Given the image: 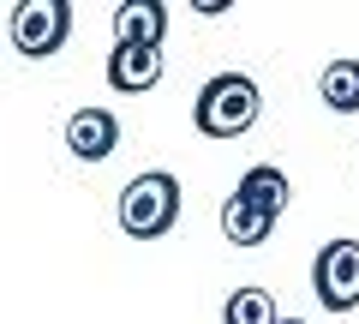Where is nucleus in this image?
Here are the masks:
<instances>
[{
	"label": "nucleus",
	"instance_id": "0eeeda50",
	"mask_svg": "<svg viewBox=\"0 0 359 324\" xmlns=\"http://www.w3.org/2000/svg\"><path fill=\"white\" fill-rule=\"evenodd\" d=\"M233 193L245 198V205H257L264 216H282L287 205H294V186H287V174L276 169V162H252V169L240 174V186Z\"/></svg>",
	"mask_w": 359,
	"mask_h": 324
},
{
	"label": "nucleus",
	"instance_id": "6e6552de",
	"mask_svg": "<svg viewBox=\"0 0 359 324\" xmlns=\"http://www.w3.org/2000/svg\"><path fill=\"white\" fill-rule=\"evenodd\" d=\"M114 30H120V42H132V48H162L168 6H156V0H126V6L114 13Z\"/></svg>",
	"mask_w": 359,
	"mask_h": 324
},
{
	"label": "nucleus",
	"instance_id": "39448f33",
	"mask_svg": "<svg viewBox=\"0 0 359 324\" xmlns=\"http://www.w3.org/2000/svg\"><path fill=\"white\" fill-rule=\"evenodd\" d=\"M66 150L78 162H108L120 150V115H108V108H78V115H66Z\"/></svg>",
	"mask_w": 359,
	"mask_h": 324
},
{
	"label": "nucleus",
	"instance_id": "f8f14e48",
	"mask_svg": "<svg viewBox=\"0 0 359 324\" xmlns=\"http://www.w3.org/2000/svg\"><path fill=\"white\" fill-rule=\"evenodd\" d=\"M282 324H306V318H282Z\"/></svg>",
	"mask_w": 359,
	"mask_h": 324
},
{
	"label": "nucleus",
	"instance_id": "f257e3e1",
	"mask_svg": "<svg viewBox=\"0 0 359 324\" xmlns=\"http://www.w3.org/2000/svg\"><path fill=\"white\" fill-rule=\"evenodd\" d=\"M257 115H264V91L245 72H216L192 96V127L204 138H240V132L257 127Z\"/></svg>",
	"mask_w": 359,
	"mask_h": 324
},
{
	"label": "nucleus",
	"instance_id": "9d476101",
	"mask_svg": "<svg viewBox=\"0 0 359 324\" xmlns=\"http://www.w3.org/2000/svg\"><path fill=\"white\" fill-rule=\"evenodd\" d=\"M318 96L335 115H359V60H330L318 78Z\"/></svg>",
	"mask_w": 359,
	"mask_h": 324
},
{
	"label": "nucleus",
	"instance_id": "423d86ee",
	"mask_svg": "<svg viewBox=\"0 0 359 324\" xmlns=\"http://www.w3.org/2000/svg\"><path fill=\"white\" fill-rule=\"evenodd\" d=\"M102 78H108V91H120V96L156 91V84H162V48H132V42H114Z\"/></svg>",
	"mask_w": 359,
	"mask_h": 324
},
{
	"label": "nucleus",
	"instance_id": "f03ea898",
	"mask_svg": "<svg viewBox=\"0 0 359 324\" xmlns=\"http://www.w3.org/2000/svg\"><path fill=\"white\" fill-rule=\"evenodd\" d=\"M120 228L132 234V240H162V234H174L180 222V174L168 169H144L132 174L126 186H120Z\"/></svg>",
	"mask_w": 359,
	"mask_h": 324
},
{
	"label": "nucleus",
	"instance_id": "1a4fd4ad",
	"mask_svg": "<svg viewBox=\"0 0 359 324\" xmlns=\"http://www.w3.org/2000/svg\"><path fill=\"white\" fill-rule=\"evenodd\" d=\"M269 228H276V216H264V210L245 205L240 193H228V205H222V234H228L233 247H264Z\"/></svg>",
	"mask_w": 359,
	"mask_h": 324
},
{
	"label": "nucleus",
	"instance_id": "9b49d317",
	"mask_svg": "<svg viewBox=\"0 0 359 324\" xmlns=\"http://www.w3.org/2000/svg\"><path fill=\"white\" fill-rule=\"evenodd\" d=\"M222 324H282V306H276V294H269V288L245 283V288H233V294H228Z\"/></svg>",
	"mask_w": 359,
	"mask_h": 324
},
{
	"label": "nucleus",
	"instance_id": "7ed1b4c3",
	"mask_svg": "<svg viewBox=\"0 0 359 324\" xmlns=\"http://www.w3.org/2000/svg\"><path fill=\"white\" fill-rule=\"evenodd\" d=\"M6 30H13V48L25 54V60H48V54H60L66 37H72V6H66V0H18L13 18H6Z\"/></svg>",
	"mask_w": 359,
	"mask_h": 324
},
{
	"label": "nucleus",
	"instance_id": "20e7f679",
	"mask_svg": "<svg viewBox=\"0 0 359 324\" xmlns=\"http://www.w3.org/2000/svg\"><path fill=\"white\" fill-rule=\"evenodd\" d=\"M311 294L323 312H353L359 306V240H323V252L311 259Z\"/></svg>",
	"mask_w": 359,
	"mask_h": 324
}]
</instances>
